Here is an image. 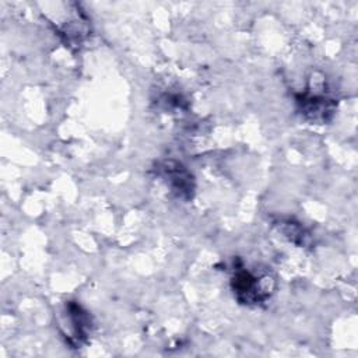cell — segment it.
Here are the masks:
<instances>
[{
	"label": "cell",
	"mask_w": 358,
	"mask_h": 358,
	"mask_svg": "<svg viewBox=\"0 0 358 358\" xmlns=\"http://www.w3.org/2000/svg\"><path fill=\"white\" fill-rule=\"evenodd\" d=\"M67 317H69V327L71 331L70 341H76L80 344L90 330L91 322L85 310L74 302L67 303Z\"/></svg>",
	"instance_id": "cell-3"
},
{
	"label": "cell",
	"mask_w": 358,
	"mask_h": 358,
	"mask_svg": "<svg viewBox=\"0 0 358 358\" xmlns=\"http://www.w3.org/2000/svg\"><path fill=\"white\" fill-rule=\"evenodd\" d=\"M271 278L256 277L248 270H238L232 278V289L242 303H260L271 292Z\"/></svg>",
	"instance_id": "cell-1"
},
{
	"label": "cell",
	"mask_w": 358,
	"mask_h": 358,
	"mask_svg": "<svg viewBox=\"0 0 358 358\" xmlns=\"http://www.w3.org/2000/svg\"><path fill=\"white\" fill-rule=\"evenodd\" d=\"M301 103L302 112L313 122H326L327 115H331L334 112V103L324 96H302V101H298Z\"/></svg>",
	"instance_id": "cell-4"
},
{
	"label": "cell",
	"mask_w": 358,
	"mask_h": 358,
	"mask_svg": "<svg viewBox=\"0 0 358 358\" xmlns=\"http://www.w3.org/2000/svg\"><path fill=\"white\" fill-rule=\"evenodd\" d=\"M162 178L166 185L180 197H190L194 186L192 175L178 162L168 161L162 165Z\"/></svg>",
	"instance_id": "cell-2"
}]
</instances>
